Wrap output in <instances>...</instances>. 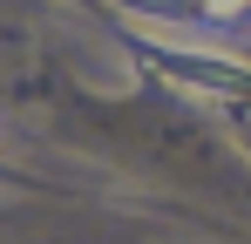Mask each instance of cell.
I'll use <instances>...</instances> for the list:
<instances>
[{"mask_svg": "<svg viewBox=\"0 0 251 244\" xmlns=\"http://www.w3.org/2000/svg\"><path fill=\"white\" fill-rule=\"evenodd\" d=\"M197 14L204 21H238V14H251V0H197Z\"/></svg>", "mask_w": 251, "mask_h": 244, "instance_id": "1", "label": "cell"}]
</instances>
